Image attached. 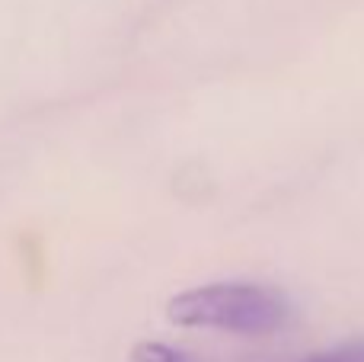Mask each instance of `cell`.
Wrapping results in <instances>:
<instances>
[{"label": "cell", "mask_w": 364, "mask_h": 362, "mask_svg": "<svg viewBox=\"0 0 364 362\" xmlns=\"http://www.w3.org/2000/svg\"><path fill=\"white\" fill-rule=\"evenodd\" d=\"M291 305L278 289L256 282H211L186 289L166 301V318L176 327H208V331L265 337L288 324Z\"/></svg>", "instance_id": "6da1fadb"}, {"label": "cell", "mask_w": 364, "mask_h": 362, "mask_svg": "<svg viewBox=\"0 0 364 362\" xmlns=\"http://www.w3.org/2000/svg\"><path fill=\"white\" fill-rule=\"evenodd\" d=\"M132 362H195V359L186 356L182 350H176V346H166V343H154V340H147V343H138L132 350Z\"/></svg>", "instance_id": "7a4b0ae2"}, {"label": "cell", "mask_w": 364, "mask_h": 362, "mask_svg": "<svg viewBox=\"0 0 364 362\" xmlns=\"http://www.w3.org/2000/svg\"><path fill=\"white\" fill-rule=\"evenodd\" d=\"M297 362H364V346L352 343V346H339V350L329 353H314V356H304Z\"/></svg>", "instance_id": "3957f363"}]
</instances>
